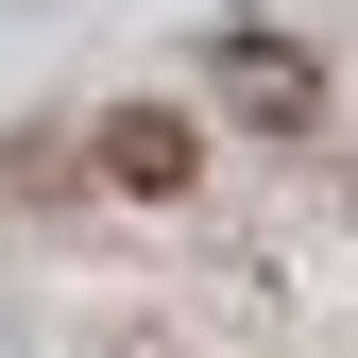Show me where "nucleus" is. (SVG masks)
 <instances>
[{
	"instance_id": "obj_1",
	"label": "nucleus",
	"mask_w": 358,
	"mask_h": 358,
	"mask_svg": "<svg viewBox=\"0 0 358 358\" xmlns=\"http://www.w3.org/2000/svg\"><path fill=\"white\" fill-rule=\"evenodd\" d=\"M205 69H222V103H239L256 137H307V120H324V69H307L273 17H222V34H205Z\"/></svg>"
},
{
	"instance_id": "obj_2",
	"label": "nucleus",
	"mask_w": 358,
	"mask_h": 358,
	"mask_svg": "<svg viewBox=\"0 0 358 358\" xmlns=\"http://www.w3.org/2000/svg\"><path fill=\"white\" fill-rule=\"evenodd\" d=\"M188 171H205V137L171 103H120L103 120V188H137V205H188Z\"/></svg>"
}]
</instances>
